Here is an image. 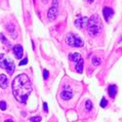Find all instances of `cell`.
I'll return each instance as SVG.
<instances>
[{
  "label": "cell",
  "mask_w": 122,
  "mask_h": 122,
  "mask_svg": "<svg viewBox=\"0 0 122 122\" xmlns=\"http://www.w3.org/2000/svg\"><path fill=\"white\" fill-rule=\"evenodd\" d=\"M9 84L8 77L5 74H0V87L2 89H6Z\"/></svg>",
  "instance_id": "30bf717a"
},
{
  "label": "cell",
  "mask_w": 122,
  "mask_h": 122,
  "mask_svg": "<svg viewBox=\"0 0 122 122\" xmlns=\"http://www.w3.org/2000/svg\"><path fill=\"white\" fill-rule=\"evenodd\" d=\"M30 122H41V117L40 116H33L30 117Z\"/></svg>",
  "instance_id": "ac0fdd59"
},
{
  "label": "cell",
  "mask_w": 122,
  "mask_h": 122,
  "mask_svg": "<svg viewBox=\"0 0 122 122\" xmlns=\"http://www.w3.org/2000/svg\"><path fill=\"white\" fill-rule=\"evenodd\" d=\"M58 5H59V1L58 0H53V6L51 7L48 10V13H47V17L49 21H54V20L57 18L58 16Z\"/></svg>",
  "instance_id": "5b68a950"
},
{
  "label": "cell",
  "mask_w": 122,
  "mask_h": 122,
  "mask_svg": "<svg viewBox=\"0 0 122 122\" xmlns=\"http://www.w3.org/2000/svg\"><path fill=\"white\" fill-rule=\"evenodd\" d=\"M83 66H84V61H83V59H81L79 62L76 64V71L78 72V73H82L83 72Z\"/></svg>",
  "instance_id": "5bb4252c"
},
{
  "label": "cell",
  "mask_w": 122,
  "mask_h": 122,
  "mask_svg": "<svg viewBox=\"0 0 122 122\" xmlns=\"http://www.w3.org/2000/svg\"><path fill=\"white\" fill-rule=\"evenodd\" d=\"M12 91L15 99L21 104H25L32 91L31 82L26 74H20L12 82Z\"/></svg>",
  "instance_id": "6da1fadb"
},
{
  "label": "cell",
  "mask_w": 122,
  "mask_h": 122,
  "mask_svg": "<svg viewBox=\"0 0 122 122\" xmlns=\"http://www.w3.org/2000/svg\"><path fill=\"white\" fill-rule=\"evenodd\" d=\"M107 106V101L106 98H103L102 101H101V107H106Z\"/></svg>",
  "instance_id": "ffe728a7"
},
{
  "label": "cell",
  "mask_w": 122,
  "mask_h": 122,
  "mask_svg": "<svg viewBox=\"0 0 122 122\" xmlns=\"http://www.w3.org/2000/svg\"><path fill=\"white\" fill-rule=\"evenodd\" d=\"M73 94H72V91L71 90H63L62 92H61V98H62L63 100H66V101H68L72 98Z\"/></svg>",
  "instance_id": "9c48e42d"
},
{
  "label": "cell",
  "mask_w": 122,
  "mask_h": 122,
  "mask_svg": "<svg viewBox=\"0 0 122 122\" xmlns=\"http://www.w3.org/2000/svg\"><path fill=\"white\" fill-rule=\"evenodd\" d=\"M66 42L71 47H76V48H79V47H82L84 45V42L83 40L81 39L78 35L76 34H73V33H68L66 37Z\"/></svg>",
  "instance_id": "277c9868"
},
{
  "label": "cell",
  "mask_w": 122,
  "mask_h": 122,
  "mask_svg": "<svg viewBox=\"0 0 122 122\" xmlns=\"http://www.w3.org/2000/svg\"><path fill=\"white\" fill-rule=\"evenodd\" d=\"M43 108H44L45 112H48V107H47V104L46 103H43Z\"/></svg>",
  "instance_id": "603a6c76"
},
{
  "label": "cell",
  "mask_w": 122,
  "mask_h": 122,
  "mask_svg": "<svg viewBox=\"0 0 122 122\" xmlns=\"http://www.w3.org/2000/svg\"><path fill=\"white\" fill-rule=\"evenodd\" d=\"M0 67L6 69L8 74L12 75L15 71V64L12 60L5 57L4 54H0Z\"/></svg>",
  "instance_id": "3957f363"
},
{
  "label": "cell",
  "mask_w": 122,
  "mask_h": 122,
  "mask_svg": "<svg viewBox=\"0 0 122 122\" xmlns=\"http://www.w3.org/2000/svg\"><path fill=\"white\" fill-rule=\"evenodd\" d=\"M48 77H49V72H48V70H47V69H44V70H43V78H44L45 80H47Z\"/></svg>",
  "instance_id": "44dd1931"
},
{
  "label": "cell",
  "mask_w": 122,
  "mask_h": 122,
  "mask_svg": "<svg viewBox=\"0 0 122 122\" xmlns=\"http://www.w3.org/2000/svg\"><path fill=\"white\" fill-rule=\"evenodd\" d=\"M85 107H86V109L89 111V110H92L93 109V104L92 102H91L90 100H87L86 103H85Z\"/></svg>",
  "instance_id": "2e32d148"
},
{
  "label": "cell",
  "mask_w": 122,
  "mask_h": 122,
  "mask_svg": "<svg viewBox=\"0 0 122 122\" xmlns=\"http://www.w3.org/2000/svg\"><path fill=\"white\" fill-rule=\"evenodd\" d=\"M6 108H7L6 102L1 101V102H0V109H1V110H6Z\"/></svg>",
  "instance_id": "d6986e66"
},
{
  "label": "cell",
  "mask_w": 122,
  "mask_h": 122,
  "mask_svg": "<svg viewBox=\"0 0 122 122\" xmlns=\"http://www.w3.org/2000/svg\"><path fill=\"white\" fill-rule=\"evenodd\" d=\"M27 62H28V59L27 58H25L23 61H21V62H20V66H25V65H26L27 64Z\"/></svg>",
  "instance_id": "7402d4cb"
},
{
  "label": "cell",
  "mask_w": 122,
  "mask_h": 122,
  "mask_svg": "<svg viewBox=\"0 0 122 122\" xmlns=\"http://www.w3.org/2000/svg\"><path fill=\"white\" fill-rule=\"evenodd\" d=\"M87 1L90 2V3H92V2H93V0H87Z\"/></svg>",
  "instance_id": "484cf974"
},
{
  "label": "cell",
  "mask_w": 122,
  "mask_h": 122,
  "mask_svg": "<svg viewBox=\"0 0 122 122\" xmlns=\"http://www.w3.org/2000/svg\"><path fill=\"white\" fill-rule=\"evenodd\" d=\"M68 59L71 61V62H75V63H78L79 61L81 60V55L78 54V53H73V54H69L68 56Z\"/></svg>",
  "instance_id": "4fadbf2b"
},
{
  "label": "cell",
  "mask_w": 122,
  "mask_h": 122,
  "mask_svg": "<svg viewBox=\"0 0 122 122\" xmlns=\"http://www.w3.org/2000/svg\"><path fill=\"white\" fill-rule=\"evenodd\" d=\"M117 94V87L116 85H109L108 87V95L110 98H114Z\"/></svg>",
  "instance_id": "7c38bea8"
},
{
  "label": "cell",
  "mask_w": 122,
  "mask_h": 122,
  "mask_svg": "<svg viewBox=\"0 0 122 122\" xmlns=\"http://www.w3.org/2000/svg\"><path fill=\"white\" fill-rule=\"evenodd\" d=\"M102 29H103V24H102V20L99 17V15L95 14L88 19V24H87V30L88 33L91 36H96L98 35Z\"/></svg>",
  "instance_id": "7a4b0ae2"
},
{
  "label": "cell",
  "mask_w": 122,
  "mask_h": 122,
  "mask_svg": "<svg viewBox=\"0 0 122 122\" xmlns=\"http://www.w3.org/2000/svg\"><path fill=\"white\" fill-rule=\"evenodd\" d=\"M4 122H14V121H13L12 119H7V120H5Z\"/></svg>",
  "instance_id": "cb8c5ba5"
},
{
  "label": "cell",
  "mask_w": 122,
  "mask_h": 122,
  "mask_svg": "<svg viewBox=\"0 0 122 122\" xmlns=\"http://www.w3.org/2000/svg\"><path fill=\"white\" fill-rule=\"evenodd\" d=\"M13 53H14L15 57H16L18 60H21V59L23 58V55H24V49H23L22 45L16 44V45L13 47Z\"/></svg>",
  "instance_id": "8992f818"
},
{
  "label": "cell",
  "mask_w": 122,
  "mask_h": 122,
  "mask_svg": "<svg viewBox=\"0 0 122 122\" xmlns=\"http://www.w3.org/2000/svg\"><path fill=\"white\" fill-rule=\"evenodd\" d=\"M101 63H102V61H101L100 58H98V57H93V59H92V64H93L95 66H100Z\"/></svg>",
  "instance_id": "9a60e30c"
},
{
  "label": "cell",
  "mask_w": 122,
  "mask_h": 122,
  "mask_svg": "<svg viewBox=\"0 0 122 122\" xmlns=\"http://www.w3.org/2000/svg\"><path fill=\"white\" fill-rule=\"evenodd\" d=\"M7 30L9 31V33L13 35V38H17V34H16V28H15V25L12 24V23H9L7 25Z\"/></svg>",
  "instance_id": "8fae6325"
},
{
  "label": "cell",
  "mask_w": 122,
  "mask_h": 122,
  "mask_svg": "<svg viewBox=\"0 0 122 122\" xmlns=\"http://www.w3.org/2000/svg\"><path fill=\"white\" fill-rule=\"evenodd\" d=\"M42 1H43V3H45V4H46V3L49 1V0H42Z\"/></svg>",
  "instance_id": "d4e9b609"
},
{
  "label": "cell",
  "mask_w": 122,
  "mask_h": 122,
  "mask_svg": "<svg viewBox=\"0 0 122 122\" xmlns=\"http://www.w3.org/2000/svg\"><path fill=\"white\" fill-rule=\"evenodd\" d=\"M0 40H1L3 43H5L7 46H11V45H10V42L6 39V37L3 35V33H0Z\"/></svg>",
  "instance_id": "e0dca14e"
},
{
  "label": "cell",
  "mask_w": 122,
  "mask_h": 122,
  "mask_svg": "<svg viewBox=\"0 0 122 122\" xmlns=\"http://www.w3.org/2000/svg\"><path fill=\"white\" fill-rule=\"evenodd\" d=\"M103 14H104L105 20L107 22H108V20L113 16V10L111 8H109V7H105L103 9Z\"/></svg>",
  "instance_id": "ba28073f"
},
{
  "label": "cell",
  "mask_w": 122,
  "mask_h": 122,
  "mask_svg": "<svg viewBox=\"0 0 122 122\" xmlns=\"http://www.w3.org/2000/svg\"><path fill=\"white\" fill-rule=\"evenodd\" d=\"M87 24H88V19L86 17H82L74 22L75 26L78 28H84L85 26H87Z\"/></svg>",
  "instance_id": "52a82bcc"
}]
</instances>
